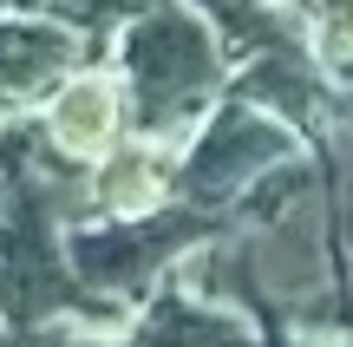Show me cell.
<instances>
[{
    "label": "cell",
    "instance_id": "obj_3",
    "mask_svg": "<svg viewBox=\"0 0 353 347\" xmlns=\"http://www.w3.org/2000/svg\"><path fill=\"white\" fill-rule=\"evenodd\" d=\"M327 39L334 46H353V0H334L327 7Z\"/></svg>",
    "mask_w": 353,
    "mask_h": 347
},
{
    "label": "cell",
    "instance_id": "obj_2",
    "mask_svg": "<svg viewBox=\"0 0 353 347\" xmlns=\"http://www.w3.org/2000/svg\"><path fill=\"white\" fill-rule=\"evenodd\" d=\"M105 204L112 210H144L157 204V170L144 164V157H105Z\"/></svg>",
    "mask_w": 353,
    "mask_h": 347
},
{
    "label": "cell",
    "instance_id": "obj_1",
    "mask_svg": "<svg viewBox=\"0 0 353 347\" xmlns=\"http://www.w3.org/2000/svg\"><path fill=\"white\" fill-rule=\"evenodd\" d=\"M46 125H52V138H59V151L105 157V151H112V138H118V86L105 72H79L72 86H59Z\"/></svg>",
    "mask_w": 353,
    "mask_h": 347
}]
</instances>
